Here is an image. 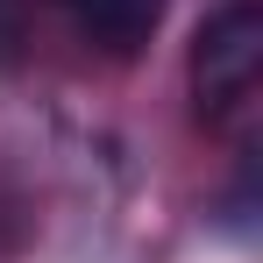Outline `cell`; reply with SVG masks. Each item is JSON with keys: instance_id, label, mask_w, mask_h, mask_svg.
Masks as SVG:
<instances>
[{"instance_id": "obj_1", "label": "cell", "mask_w": 263, "mask_h": 263, "mask_svg": "<svg viewBox=\"0 0 263 263\" xmlns=\"http://www.w3.org/2000/svg\"><path fill=\"white\" fill-rule=\"evenodd\" d=\"M256 71H263V7L256 0H228L192 36V100H199V114L228 121L235 107H249Z\"/></svg>"}, {"instance_id": "obj_2", "label": "cell", "mask_w": 263, "mask_h": 263, "mask_svg": "<svg viewBox=\"0 0 263 263\" xmlns=\"http://www.w3.org/2000/svg\"><path fill=\"white\" fill-rule=\"evenodd\" d=\"M64 14L79 22V36L100 50H114V57H128L157 36V22H164V0H64Z\"/></svg>"}]
</instances>
